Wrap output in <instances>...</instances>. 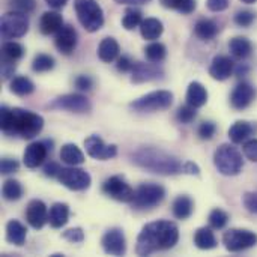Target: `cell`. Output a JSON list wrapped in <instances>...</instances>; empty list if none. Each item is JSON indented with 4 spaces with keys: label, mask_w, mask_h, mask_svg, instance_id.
Masks as SVG:
<instances>
[{
    "label": "cell",
    "mask_w": 257,
    "mask_h": 257,
    "mask_svg": "<svg viewBox=\"0 0 257 257\" xmlns=\"http://www.w3.org/2000/svg\"><path fill=\"white\" fill-rule=\"evenodd\" d=\"M77 41H78V35H77V30L66 24L63 26L54 36V44H56V48L65 54V56H69L74 53L75 47H77Z\"/></svg>",
    "instance_id": "ac0fdd59"
},
{
    "label": "cell",
    "mask_w": 257,
    "mask_h": 257,
    "mask_svg": "<svg viewBox=\"0 0 257 257\" xmlns=\"http://www.w3.org/2000/svg\"><path fill=\"white\" fill-rule=\"evenodd\" d=\"M196 110H197L196 107H193V105H190V104H185V105L179 107V110H178V113H176V119H178L181 123H190V122H193V120L196 119V116H197V111H196Z\"/></svg>",
    "instance_id": "b9f144b4"
},
{
    "label": "cell",
    "mask_w": 257,
    "mask_h": 257,
    "mask_svg": "<svg viewBox=\"0 0 257 257\" xmlns=\"http://www.w3.org/2000/svg\"><path fill=\"white\" fill-rule=\"evenodd\" d=\"M179 241V229L175 223L158 220L146 224L137 236L136 253L139 256H149L157 251L173 248Z\"/></svg>",
    "instance_id": "7a4b0ae2"
},
{
    "label": "cell",
    "mask_w": 257,
    "mask_h": 257,
    "mask_svg": "<svg viewBox=\"0 0 257 257\" xmlns=\"http://www.w3.org/2000/svg\"><path fill=\"white\" fill-rule=\"evenodd\" d=\"M194 244L200 250H212L217 247V238L209 227H200L194 233Z\"/></svg>",
    "instance_id": "d6a6232c"
},
{
    "label": "cell",
    "mask_w": 257,
    "mask_h": 257,
    "mask_svg": "<svg viewBox=\"0 0 257 257\" xmlns=\"http://www.w3.org/2000/svg\"><path fill=\"white\" fill-rule=\"evenodd\" d=\"M160 3L167 9L178 11L179 14H184V15L194 12V9L197 6L196 0H160Z\"/></svg>",
    "instance_id": "e575fe53"
},
{
    "label": "cell",
    "mask_w": 257,
    "mask_h": 257,
    "mask_svg": "<svg viewBox=\"0 0 257 257\" xmlns=\"http://www.w3.org/2000/svg\"><path fill=\"white\" fill-rule=\"evenodd\" d=\"M2 194L6 200L9 202H15V200H20L24 194V190H23V185L15 181V179H8L5 184H3V188H2Z\"/></svg>",
    "instance_id": "d590c367"
},
{
    "label": "cell",
    "mask_w": 257,
    "mask_h": 257,
    "mask_svg": "<svg viewBox=\"0 0 257 257\" xmlns=\"http://www.w3.org/2000/svg\"><path fill=\"white\" fill-rule=\"evenodd\" d=\"M84 148H86V152L89 157L99 160V161H107L117 155V146L105 145L104 140L96 134H93L84 140Z\"/></svg>",
    "instance_id": "5bb4252c"
},
{
    "label": "cell",
    "mask_w": 257,
    "mask_h": 257,
    "mask_svg": "<svg viewBox=\"0 0 257 257\" xmlns=\"http://www.w3.org/2000/svg\"><path fill=\"white\" fill-rule=\"evenodd\" d=\"M145 56L149 62L152 63H160L166 59L167 56V48L161 42H151L145 48Z\"/></svg>",
    "instance_id": "8d00e7d4"
},
{
    "label": "cell",
    "mask_w": 257,
    "mask_h": 257,
    "mask_svg": "<svg viewBox=\"0 0 257 257\" xmlns=\"http://www.w3.org/2000/svg\"><path fill=\"white\" fill-rule=\"evenodd\" d=\"M163 23L158 18H146L140 24V33L148 41H155L163 35Z\"/></svg>",
    "instance_id": "4dcf8cb0"
},
{
    "label": "cell",
    "mask_w": 257,
    "mask_h": 257,
    "mask_svg": "<svg viewBox=\"0 0 257 257\" xmlns=\"http://www.w3.org/2000/svg\"><path fill=\"white\" fill-rule=\"evenodd\" d=\"M9 5L14 8V11L29 14V12H32L35 9L36 0H9Z\"/></svg>",
    "instance_id": "ee69618b"
},
{
    "label": "cell",
    "mask_w": 257,
    "mask_h": 257,
    "mask_svg": "<svg viewBox=\"0 0 257 257\" xmlns=\"http://www.w3.org/2000/svg\"><path fill=\"white\" fill-rule=\"evenodd\" d=\"M63 238L66 241H69V242L78 244V242L84 241V232L80 227H74V229H69V230L63 232Z\"/></svg>",
    "instance_id": "bcb514c9"
},
{
    "label": "cell",
    "mask_w": 257,
    "mask_h": 257,
    "mask_svg": "<svg viewBox=\"0 0 257 257\" xmlns=\"http://www.w3.org/2000/svg\"><path fill=\"white\" fill-rule=\"evenodd\" d=\"M166 197V190L155 184V182H148V184H142L136 193H134V199L130 203L134 209H152L157 205H160Z\"/></svg>",
    "instance_id": "52a82bcc"
},
{
    "label": "cell",
    "mask_w": 257,
    "mask_h": 257,
    "mask_svg": "<svg viewBox=\"0 0 257 257\" xmlns=\"http://www.w3.org/2000/svg\"><path fill=\"white\" fill-rule=\"evenodd\" d=\"M63 27V18L56 11H47L41 15L39 20V30L44 35H53L57 33Z\"/></svg>",
    "instance_id": "7402d4cb"
},
{
    "label": "cell",
    "mask_w": 257,
    "mask_h": 257,
    "mask_svg": "<svg viewBox=\"0 0 257 257\" xmlns=\"http://www.w3.org/2000/svg\"><path fill=\"white\" fill-rule=\"evenodd\" d=\"M206 101H208L206 87L199 81H193L187 90V104H190L196 108H200L206 104Z\"/></svg>",
    "instance_id": "603a6c76"
},
{
    "label": "cell",
    "mask_w": 257,
    "mask_h": 257,
    "mask_svg": "<svg viewBox=\"0 0 257 257\" xmlns=\"http://www.w3.org/2000/svg\"><path fill=\"white\" fill-rule=\"evenodd\" d=\"M59 172H60V167H59V164L57 163H48L45 167H44V173H45V176H50V178H54V176H57L59 175Z\"/></svg>",
    "instance_id": "f5cc1de1"
},
{
    "label": "cell",
    "mask_w": 257,
    "mask_h": 257,
    "mask_svg": "<svg viewBox=\"0 0 257 257\" xmlns=\"http://www.w3.org/2000/svg\"><path fill=\"white\" fill-rule=\"evenodd\" d=\"M60 160L68 166H80L84 163V154L74 143H66L60 149Z\"/></svg>",
    "instance_id": "f546056e"
},
{
    "label": "cell",
    "mask_w": 257,
    "mask_h": 257,
    "mask_svg": "<svg viewBox=\"0 0 257 257\" xmlns=\"http://www.w3.org/2000/svg\"><path fill=\"white\" fill-rule=\"evenodd\" d=\"M48 108L51 110H68L72 113H87L90 111L92 105L90 101L81 95V93H66L62 96H57L48 104Z\"/></svg>",
    "instance_id": "7c38bea8"
},
{
    "label": "cell",
    "mask_w": 257,
    "mask_h": 257,
    "mask_svg": "<svg viewBox=\"0 0 257 257\" xmlns=\"http://www.w3.org/2000/svg\"><path fill=\"white\" fill-rule=\"evenodd\" d=\"M74 9L81 26L93 33L104 24V12L96 0H74Z\"/></svg>",
    "instance_id": "5b68a950"
},
{
    "label": "cell",
    "mask_w": 257,
    "mask_h": 257,
    "mask_svg": "<svg viewBox=\"0 0 257 257\" xmlns=\"http://www.w3.org/2000/svg\"><path fill=\"white\" fill-rule=\"evenodd\" d=\"M24 54V47L15 41H8L2 45V63H17Z\"/></svg>",
    "instance_id": "1f68e13d"
},
{
    "label": "cell",
    "mask_w": 257,
    "mask_h": 257,
    "mask_svg": "<svg viewBox=\"0 0 257 257\" xmlns=\"http://www.w3.org/2000/svg\"><path fill=\"white\" fill-rule=\"evenodd\" d=\"M209 226L215 230H220V229H224L226 224L229 223V214L224 212L223 209H214L211 214H209Z\"/></svg>",
    "instance_id": "ab89813d"
},
{
    "label": "cell",
    "mask_w": 257,
    "mask_h": 257,
    "mask_svg": "<svg viewBox=\"0 0 257 257\" xmlns=\"http://www.w3.org/2000/svg\"><path fill=\"white\" fill-rule=\"evenodd\" d=\"M242 152L245 155L247 160L257 163V139H250L244 143L242 146Z\"/></svg>",
    "instance_id": "f6af8a7d"
},
{
    "label": "cell",
    "mask_w": 257,
    "mask_h": 257,
    "mask_svg": "<svg viewBox=\"0 0 257 257\" xmlns=\"http://www.w3.org/2000/svg\"><path fill=\"white\" fill-rule=\"evenodd\" d=\"M56 178L63 187H66L68 190H72V191L87 190L92 182L90 175L86 170L78 169L77 166H69V167L60 169V172Z\"/></svg>",
    "instance_id": "30bf717a"
},
{
    "label": "cell",
    "mask_w": 257,
    "mask_h": 257,
    "mask_svg": "<svg viewBox=\"0 0 257 257\" xmlns=\"http://www.w3.org/2000/svg\"><path fill=\"white\" fill-rule=\"evenodd\" d=\"M217 133V125L211 120H206V122H202L199 130H197V134L202 140H211Z\"/></svg>",
    "instance_id": "7bdbcfd3"
},
{
    "label": "cell",
    "mask_w": 257,
    "mask_h": 257,
    "mask_svg": "<svg viewBox=\"0 0 257 257\" xmlns=\"http://www.w3.org/2000/svg\"><path fill=\"white\" fill-rule=\"evenodd\" d=\"M214 164L217 170L224 176H236L244 169L242 154L229 143L221 145L214 154Z\"/></svg>",
    "instance_id": "277c9868"
},
{
    "label": "cell",
    "mask_w": 257,
    "mask_h": 257,
    "mask_svg": "<svg viewBox=\"0 0 257 257\" xmlns=\"http://www.w3.org/2000/svg\"><path fill=\"white\" fill-rule=\"evenodd\" d=\"M11 92L18 95V96H27L30 93L35 92V84L30 78L24 77V75H18V77H14L11 80Z\"/></svg>",
    "instance_id": "836d02e7"
},
{
    "label": "cell",
    "mask_w": 257,
    "mask_h": 257,
    "mask_svg": "<svg viewBox=\"0 0 257 257\" xmlns=\"http://www.w3.org/2000/svg\"><path fill=\"white\" fill-rule=\"evenodd\" d=\"M0 30H2V36L5 39H17V38L24 36L27 33V30H29L27 14L20 12V11L6 12L2 17Z\"/></svg>",
    "instance_id": "ba28073f"
},
{
    "label": "cell",
    "mask_w": 257,
    "mask_h": 257,
    "mask_svg": "<svg viewBox=\"0 0 257 257\" xmlns=\"http://www.w3.org/2000/svg\"><path fill=\"white\" fill-rule=\"evenodd\" d=\"M26 220L33 229H42L48 223V209L45 203L38 199L32 200L26 208Z\"/></svg>",
    "instance_id": "d6986e66"
},
{
    "label": "cell",
    "mask_w": 257,
    "mask_h": 257,
    "mask_svg": "<svg viewBox=\"0 0 257 257\" xmlns=\"http://www.w3.org/2000/svg\"><path fill=\"white\" fill-rule=\"evenodd\" d=\"M26 236H27V229L24 224H21L17 220H11L6 224V241L14 244V245H24L26 242Z\"/></svg>",
    "instance_id": "d4e9b609"
},
{
    "label": "cell",
    "mask_w": 257,
    "mask_h": 257,
    "mask_svg": "<svg viewBox=\"0 0 257 257\" xmlns=\"http://www.w3.org/2000/svg\"><path fill=\"white\" fill-rule=\"evenodd\" d=\"M15 71V65L14 63H2V75L5 80H8Z\"/></svg>",
    "instance_id": "db71d44e"
},
{
    "label": "cell",
    "mask_w": 257,
    "mask_h": 257,
    "mask_svg": "<svg viewBox=\"0 0 257 257\" xmlns=\"http://www.w3.org/2000/svg\"><path fill=\"white\" fill-rule=\"evenodd\" d=\"M102 248L107 254L110 256H123L126 253V241H125V235L120 229L113 227L110 230L105 232V235L102 236Z\"/></svg>",
    "instance_id": "2e32d148"
},
{
    "label": "cell",
    "mask_w": 257,
    "mask_h": 257,
    "mask_svg": "<svg viewBox=\"0 0 257 257\" xmlns=\"http://www.w3.org/2000/svg\"><path fill=\"white\" fill-rule=\"evenodd\" d=\"M69 220V206L66 203H54L48 212V223L54 229L63 227Z\"/></svg>",
    "instance_id": "cb8c5ba5"
},
{
    "label": "cell",
    "mask_w": 257,
    "mask_h": 257,
    "mask_svg": "<svg viewBox=\"0 0 257 257\" xmlns=\"http://www.w3.org/2000/svg\"><path fill=\"white\" fill-rule=\"evenodd\" d=\"M0 128L8 136H20L21 139L30 140L42 131L44 119L29 110L3 105L0 110Z\"/></svg>",
    "instance_id": "3957f363"
},
{
    "label": "cell",
    "mask_w": 257,
    "mask_h": 257,
    "mask_svg": "<svg viewBox=\"0 0 257 257\" xmlns=\"http://www.w3.org/2000/svg\"><path fill=\"white\" fill-rule=\"evenodd\" d=\"M206 6L212 12H223L229 8V0H206Z\"/></svg>",
    "instance_id": "f907efd6"
},
{
    "label": "cell",
    "mask_w": 257,
    "mask_h": 257,
    "mask_svg": "<svg viewBox=\"0 0 257 257\" xmlns=\"http://www.w3.org/2000/svg\"><path fill=\"white\" fill-rule=\"evenodd\" d=\"M142 11L137 9V8H128L123 14V18H122V26L126 29V30H133L136 27H139L143 21V17H142Z\"/></svg>",
    "instance_id": "74e56055"
},
{
    "label": "cell",
    "mask_w": 257,
    "mask_h": 257,
    "mask_svg": "<svg viewBox=\"0 0 257 257\" xmlns=\"http://www.w3.org/2000/svg\"><path fill=\"white\" fill-rule=\"evenodd\" d=\"M102 193L105 196H108L110 199H114L117 202H123V203H131L134 199V190L131 188V185L125 181L123 176H110L108 179L104 181L102 184Z\"/></svg>",
    "instance_id": "8fae6325"
},
{
    "label": "cell",
    "mask_w": 257,
    "mask_h": 257,
    "mask_svg": "<svg viewBox=\"0 0 257 257\" xmlns=\"http://www.w3.org/2000/svg\"><path fill=\"white\" fill-rule=\"evenodd\" d=\"M45 3L53 9H60L68 3V0H45Z\"/></svg>",
    "instance_id": "11a10c76"
},
{
    "label": "cell",
    "mask_w": 257,
    "mask_h": 257,
    "mask_svg": "<svg viewBox=\"0 0 257 257\" xmlns=\"http://www.w3.org/2000/svg\"><path fill=\"white\" fill-rule=\"evenodd\" d=\"M119 5H130V6H136V5H145L151 0H114Z\"/></svg>",
    "instance_id": "9f6ffc18"
},
{
    "label": "cell",
    "mask_w": 257,
    "mask_h": 257,
    "mask_svg": "<svg viewBox=\"0 0 257 257\" xmlns=\"http://www.w3.org/2000/svg\"><path fill=\"white\" fill-rule=\"evenodd\" d=\"M172 211H173V215L178 218V220H187L191 217L193 211H194V202L190 196H179L175 199L173 202V206H172Z\"/></svg>",
    "instance_id": "f1b7e54d"
},
{
    "label": "cell",
    "mask_w": 257,
    "mask_h": 257,
    "mask_svg": "<svg viewBox=\"0 0 257 257\" xmlns=\"http://www.w3.org/2000/svg\"><path fill=\"white\" fill-rule=\"evenodd\" d=\"M119 51H120V48H119V44L114 38H104L98 47V57L102 62L110 63V62L117 59Z\"/></svg>",
    "instance_id": "484cf974"
},
{
    "label": "cell",
    "mask_w": 257,
    "mask_h": 257,
    "mask_svg": "<svg viewBox=\"0 0 257 257\" xmlns=\"http://www.w3.org/2000/svg\"><path fill=\"white\" fill-rule=\"evenodd\" d=\"M254 98H256V89L250 83L242 81L236 84V87L233 89L230 95V105L235 110H245L247 107L251 105Z\"/></svg>",
    "instance_id": "e0dca14e"
},
{
    "label": "cell",
    "mask_w": 257,
    "mask_h": 257,
    "mask_svg": "<svg viewBox=\"0 0 257 257\" xmlns=\"http://www.w3.org/2000/svg\"><path fill=\"white\" fill-rule=\"evenodd\" d=\"M74 83L78 90H90L93 87V78L89 75H78Z\"/></svg>",
    "instance_id": "681fc988"
},
{
    "label": "cell",
    "mask_w": 257,
    "mask_h": 257,
    "mask_svg": "<svg viewBox=\"0 0 257 257\" xmlns=\"http://www.w3.org/2000/svg\"><path fill=\"white\" fill-rule=\"evenodd\" d=\"M51 151H53V142L51 140L33 142L26 148L24 155H23V163L27 169H36L44 163L48 152H51Z\"/></svg>",
    "instance_id": "4fadbf2b"
},
{
    "label": "cell",
    "mask_w": 257,
    "mask_h": 257,
    "mask_svg": "<svg viewBox=\"0 0 257 257\" xmlns=\"http://www.w3.org/2000/svg\"><path fill=\"white\" fill-rule=\"evenodd\" d=\"M164 71L163 68L158 66V63H143V62H136L133 69H131V81L136 84L146 83V81H154L163 78Z\"/></svg>",
    "instance_id": "9a60e30c"
},
{
    "label": "cell",
    "mask_w": 257,
    "mask_h": 257,
    "mask_svg": "<svg viewBox=\"0 0 257 257\" xmlns=\"http://www.w3.org/2000/svg\"><path fill=\"white\" fill-rule=\"evenodd\" d=\"M218 33V26L214 20L202 18L194 24V35L202 41H212Z\"/></svg>",
    "instance_id": "83f0119b"
},
{
    "label": "cell",
    "mask_w": 257,
    "mask_h": 257,
    "mask_svg": "<svg viewBox=\"0 0 257 257\" xmlns=\"http://www.w3.org/2000/svg\"><path fill=\"white\" fill-rule=\"evenodd\" d=\"M173 104V93L169 90H155L134 99L130 107L137 113H154L160 110H167Z\"/></svg>",
    "instance_id": "8992f818"
},
{
    "label": "cell",
    "mask_w": 257,
    "mask_h": 257,
    "mask_svg": "<svg viewBox=\"0 0 257 257\" xmlns=\"http://www.w3.org/2000/svg\"><path fill=\"white\" fill-rule=\"evenodd\" d=\"M233 69H235V63L229 56H215L209 66V75L214 80L224 81L233 74Z\"/></svg>",
    "instance_id": "ffe728a7"
},
{
    "label": "cell",
    "mask_w": 257,
    "mask_h": 257,
    "mask_svg": "<svg viewBox=\"0 0 257 257\" xmlns=\"http://www.w3.org/2000/svg\"><path fill=\"white\" fill-rule=\"evenodd\" d=\"M242 3H247V5H251V3H256L257 0H241Z\"/></svg>",
    "instance_id": "680465c9"
},
{
    "label": "cell",
    "mask_w": 257,
    "mask_h": 257,
    "mask_svg": "<svg viewBox=\"0 0 257 257\" xmlns=\"http://www.w3.org/2000/svg\"><path fill=\"white\" fill-rule=\"evenodd\" d=\"M54 68V59L48 54H38L32 62V69L35 72H47Z\"/></svg>",
    "instance_id": "f35d334b"
},
{
    "label": "cell",
    "mask_w": 257,
    "mask_h": 257,
    "mask_svg": "<svg viewBox=\"0 0 257 257\" xmlns=\"http://www.w3.org/2000/svg\"><path fill=\"white\" fill-rule=\"evenodd\" d=\"M229 50L236 59H247L253 53V44L245 36H235L229 42Z\"/></svg>",
    "instance_id": "4316f807"
},
{
    "label": "cell",
    "mask_w": 257,
    "mask_h": 257,
    "mask_svg": "<svg viewBox=\"0 0 257 257\" xmlns=\"http://www.w3.org/2000/svg\"><path fill=\"white\" fill-rule=\"evenodd\" d=\"M20 167L18 161L17 160H12V158H3L2 163H0V172L2 175H11L14 172H17Z\"/></svg>",
    "instance_id": "7dc6e473"
},
{
    "label": "cell",
    "mask_w": 257,
    "mask_h": 257,
    "mask_svg": "<svg viewBox=\"0 0 257 257\" xmlns=\"http://www.w3.org/2000/svg\"><path fill=\"white\" fill-rule=\"evenodd\" d=\"M242 203L245 209L251 214H257V193H247L242 197Z\"/></svg>",
    "instance_id": "c3c4849f"
},
{
    "label": "cell",
    "mask_w": 257,
    "mask_h": 257,
    "mask_svg": "<svg viewBox=\"0 0 257 257\" xmlns=\"http://www.w3.org/2000/svg\"><path fill=\"white\" fill-rule=\"evenodd\" d=\"M223 244L227 251L239 253L254 247L257 244V236L254 232L247 229H230L223 235Z\"/></svg>",
    "instance_id": "9c48e42d"
},
{
    "label": "cell",
    "mask_w": 257,
    "mask_h": 257,
    "mask_svg": "<svg viewBox=\"0 0 257 257\" xmlns=\"http://www.w3.org/2000/svg\"><path fill=\"white\" fill-rule=\"evenodd\" d=\"M256 20V14L250 9H242L238 11L233 17V21L239 26V27H250Z\"/></svg>",
    "instance_id": "60d3db41"
},
{
    "label": "cell",
    "mask_w": 257,
    "mask_h": 257,
    "mask_svg": "<svg viewBox=\"0 0 257 257\" xmlns=\"http://www.w3.org/2000/svg\"><path fill=\"white\" fill-rule=\"evenodd\" d=\"M247 71H248V68H247L245 65H244V66L241 65V66H239V68L236 69V74H238V75H242V74H245Z\"/></svg>",
    "instance_id": "6f0895ef"
},
{
    "label": "cell",
    "mask_w": 257,
    "mask_h": 257,
    "mask_svg": "<svg viewBox=\"0 0 257 257\" xmlns=\"http://www.w3.org/2000/svg\"><path fill=\"white\" fill-rule=\"evenodd\" d=\"M256 131L257 125L254 123L247 122V120H238L229 130V139L232 140L233 145H241V143H245L247 140H250Z\"/></svg>",
    "instance_id": "44dd1931"
},
{
    "label": "cell",
    "mask_w": 257,
    "mask_h": 257,
    "mask_svg": "<svg viewBox=\"0 0 257 257\" xmlns=\"http://www.w3.org/2000/svg\"><path fill=\"white\" fill-rule=\"evenodd\" d=\"M133 163L151 173L172 176V175H199L200 169L191 161L182 163L179 158L158 149V148H142L133 154Z\"/></svg>",
    "instance_id": "6da1fadb"
},
{
    "label": "cell",
    "mask_w": 257,
    "mask_h": 257,
    "mask_svg": "<svg viewBox=\"0 0 257 257\" xmlns=\"http://www.w3.org/2000/svg\"><path fill=\"white\" fill-rule=\"evenodd\" d=\"M116 66H117V71H120V72H131V69L134 66V62L128 56H120L117 59Z\"/></svg>",
    "instance_id": "816d5d0a"
}]
</instances>
